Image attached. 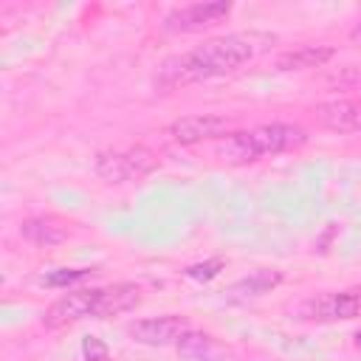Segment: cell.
<instances>
[{
  "mask_svg": "<svg viewBox=\"0 0 361 361\" xmlns=\"http://www.w3.org/2000/svg\"><path fill=\"white\" fill-rule=\"evenodd\" d=\"M274 42H276V34H268V31H237V34L209 39L180 56L166 59L158 68L155 85L158 87H180V85L231 73L240 65L265 54Z\"/></svg>",
  "mask_w": 361,
  "mask_h": 361,
  "instance_id": "cell-1",
  "label": "cell"
},
{
  "mask_svg": "<svg viewBox=\"0 0 361 361\" xmlns=\"http://www.w3.org/2000/svg\"><path fill=\"white\" fill-rule=\"evenodd\" d=\"M20 234L34 243V245H59L68 240L71 234V223L56 217V214H39V217H28L20 226Z\"/></svg>",
  "mask_w": 361,
  "mask_h": 361,
  "instance_id": "cell-11",
  "label": "cell"
},
{
  "mask_svg": "<svg viewBox=\"0 0 361 361\" xmlns=\"http://www.w3.org/2000/svg\"><path fill=\"white\" fill-rule=\"evenodd\" d=\"M228 130V121L223 116H214V113H203V116H183V118H175L169 127H166V135L175 141V144H200V141H209V138H223Z\"/></svg>",
  "mask_w": 361,
  "mask_h": 361,
  "instance_id": "cell-5",
  "label": "cell"
},
{
  "mask_svg": "<svg viewBox=\"0 0 361 361\" xmlns=\"http://www.w3.org/2000/svg\"><path fill=\"white\" fill-rule=\"evenodd\" d=\"M220 268H223V259H206V262H197V265H189L186 268V276H192V279H214L217 274H220Z\"/></svg>",
  "mask_w": 361,
  "mask_h": 361,
  "instance_id": "cell-17",
  "label": "cell"
},
{
  "mask_svg": "<svg viewBox=\"0 0 361 361\" xmlns=\"http://www.w3.org/2000/svg\"><path fill=\"white\" fill-rule=\"evenodd\" d=\"M189 330V322L183 316H158V319H141L127 327V333L147 347H164L178 344V338Z\"/></svg>",
  "mask_w": 361,
  "mask_h": 361,
  "instance_id": "cell-8",
  "label": "cell"
},
{
  "mask_svg": "<svg viewBox=\"0 0 361 361\" xmlns=\"http://www.w3.org/2000/svg\"><path fill=\"white\" fill-rule=\"evenodd\" d=\"M279 282H282V274H279V271H268V268H262V271H254L251 276L234 282L231 290H228V299H251V296H262V293H268L271 288H276Z\"/></svg>",
  "mask_w": 361,
  "mask_h": 361,
  "instance_id": "cell-14",
  "label": "cell"
},
{
  "mask_svg": "<svg viewBox=\"0 0 361 361\" xmlns=\"http://www.w3.org/2000/svg\"><path fill=\"white\" fill-rule=\"evenodd\" d=\"M90 274H93L90 268H59V271L42 276V282H45L48 288H65V285H73V282L87 279Z\"/></svg>",
  "mask_w": 361,
  "mask_h": 361,
  "instance_id": "cell-15",
  "label": "cell"
},
{
  "mask_svg": "<svg viewBox=\"0 0 361 361\" xmlns=\"http://www.w3.org/2000/svg\"><path fill=\"white\" fill-rule=\"evenodd\" d=\"M231 14V3H192V6H183V8H175L169 17H166V28L169 31H203V28H212L217 23H223L226 17Z\"/></svg>",
  "mask_w": 361,
  "mask_h": 361,
  "instance_id": "cell-6",
  "label": "cell"
},
{
  "mask_svg": "<svg viewBox=\"0 0 361 361\" xmlns=\"http://www.w3.org/2000/svg\"><path fill=\"white\" fill-rule=\"evenodd\" d=\"M313 116H316V121H319L324 130H333V133H353V130L361 127V102H353V99L324 102V104H316V107H313Z\"/></svg>",
  "mask_w": 361,
  "mask_h": 361,
  "instance_id": "cell-9",
  "label": "cell"
},
{
  "mask_svg": "<svg viewBox=\"0 0 361 361\" xmlns=\"http://www.w3.org/2000/svg\"><path fill=\"white\" fill-rule=\"evenodd\" d=\"M93 169L107 183H127V180H138V178L155 172L158 155L141 144L130 147V149H104L96 155Z\"/></svg>",
  "mask_w": 361,
  "mask_h": 361,
  "instance_id": "cell-3",
  "label": "cell"
},
{
  "mask_svg": "<svg viewBox=\"0 0 361 361\" xmlns=\"http://www.w3.org/2000/svg\"><path fill=\"white\" fill-rule=\"evenodd\" d=\"M336 51L330 45H299L293 51L279 54L276 68L279 71H305V68H319L324 65Z\"/></svg>",
  "mask_w": 361,
  "mask_h": 361,
  "instance_id": "cell-13",
  "label": "cell"
},
{
  "mask_svg": "<svg viewBox=\"0 0 361 361\" xmlns=\"http://www.w3.org/2000/svg\"><path fill=\"white\" fill-rule=\"evenodd\" d=\"M302 313L316 322H336V319H355L361 316V288L338 290V293H322L316 299H307Z\"/></svg>",
  "mask_w": 361,
  "mask_h": 361,
  "instance_id": "cell-4",
  "label": "cell"
},
{
  "mask_svg": "<svg viewBox=\"0 0 361 361\" xmlns=\"http://www.w3.org/2000/svg\"><path fill=\"white\" fill-rule=\"evenodd\" d=\"M82 355H85V361H113L107 344L102 338H96V336H87L82 341Z\"/></svg>",
  "mask_w": 361,
  "mask_h": 361,
  "instance_id": "cell-16",
  "label": "cell"
},
{
  "mask_svg": "<svg viewBox=\"0 0 361 361\" xmlns=\"http://www.w3.org/2000/svg\"><path fill=\"white\" fill-rule=\"evenodd\" d=\"M178 355L183 361H226L228 350L209 333H195V330H186L178 344H175Z\"/></svg>",
  "mask_w": 361,
  "mask_h": 361,
  "instance_id": "cell-12",
  "label": "cell"
},
{
  "mask_svg": "<svg viewBox=\"0 0 361 361\" xmlns=\"http://www.w3.org/2000/svg\"><path fill=\"white\" fill-rule=\"evenodd\" d=\"M307 141V133L296 124H262L254 130H243V133H231L223 135L217 144V155L228 164H248L257 161L262 155H276V152H288L296 149Z\"/></svg>",
  "mask_w": 361,
  "mask_h": 361,
  "instance_id": "cell-2",
  "label": "cell"
},
{
  "mask_svg": "<svg viewBox=\"0 0 361 361\" xmlns=\"http://www.w3.org/2000/svg\"><path fill=\"white\" fill-rule=\"evenodd\" d=\"M350 37H353V39H355V42H361V23H358V25H355V28H353V34H350Z\"/></svg>",
  "mask_w": 361,
  "mask_h": 361,
  "instance_id": "cell-18",
  "label": "cell"
},
{
  "mask_svg": "<svg viewBox=\"0 0 361 361\" xmlns=\"http://www.w3.org/2000/svg\"><path fill=\"white\" fill-rule=\"evenodd\" d=\"M141 302V288L133 282H118L110 288H99L96 305H93V319H110L118 313L133 310Z\"/></svg>",
  "mask_w": 361,
  "mask_h": 361,
  "instance_id": "cell-10",
  "label": "cell"
},
{
  "mask_svg": "<svg viewBox=\"0 0 361 361\" xmlns=\"http://www.w3.org/2000/svg\"><path fill=\"white\" fill-rule=\"evenodd\" d=\"M96 296H99V288H90V290H71L65 296H59L42 316V324L56 330V327H65V324H73L79 319H87L93 316V305H96Z\"/></svg>",
  "mask_w": 361,
  "mask_h": 361,
  "instance_id": "cell-7",
  "label": "cell"
},
{
  "mask_svg": "<svg viewBox=\"0 0 361 361\" xmlns=\"http://www.w3.org/2000/svg\"><path fill=\"white\" fill-rule=\"evenodd\" d=\"M355 347H358V350H361V330H358V333H355Z\"/></svg>",
  "mask_w": 361,
  "mask_h": 361,
  "instance_id": "cell-19",
  "label": "cell"
}]
</instances>
